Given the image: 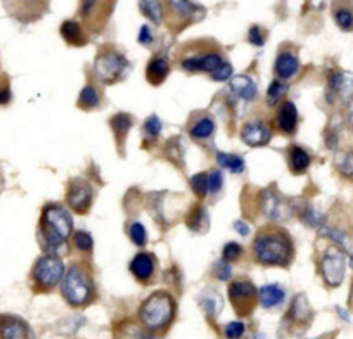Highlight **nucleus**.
Listing matches in <instances>:
<instances>
[{
    "instance_id": "nucleus-1",
    "label": "nucleus",
    "mask_w": 353,
    "mask_h": 339,
    "mask_svg": "<svg viewBox=\"0 0 353 339\" xmlns=\"http://www.w3.org/2000/svg\"><path fill=\"white\" fill-rule=\"evenodd\" d=\"M253 254L265 267H288L294 256L293 240L283 227L267 225L254 237Z\"/></svg>"
},
{
    "instance_id": "nucleus-2",
    "label": "nucleus",
    "mask_w": 353,
    "mask_h": 339,
    "mask_svg": "<svg viewBox=\"0 0 353 339\" xmlns=\"http://www.w3.org/2000/svg\"><path fill=\"white\" fill-rule=\"evenodd\" d=\"M71 230H73V218L66 208L54 203V205H47L42 209L39 237L40 244H42L43 249L49 251V254L56 253L66 243Z\"/></svg>"
},
{
    "instance_id": "nucleus-3",
    "label": "nucleus",
    "mask_w": 353,
    "mask_h": 339,
    "mask_svg": "<svg viewBox=\"0 0 353 339\" xmlns=\"http://www.w3.org/2000/svg\"><path fill=\"white\" fill-rule=\"evenodd\" d=\"M175 300L166 291H156L142 303L139 318L148 332L165 331L175 317Z\"/></svg>"
},
{
    "instance_id": "nucleus-4",
    "label": "nucleus",
    "mask_w": 353,
    "mask_h": 339,
    "mask_svg": "<svg viewBox=\"0 0 353 339\" xmlns=\"http://www.w3.org/2000/svg\"><path fill=\"white\" fill-rule=\"evenodd\" d=\"M63 296L71 307H85V305L92 303L96 296V287H94L92 274L87 267L73 263L66 270V276L63 277Z\"/></svg>"
},
{
    "instance_id": "nucleus-5",
    "label": "nucleus",
    "mask_w": 353,
    "mask_h": 339,
    "mask_svg": "<svg viewBox=\"0 0 353 339\" xmlns=\"http://www.w3.org/2000/svg\"><path fill=\"white\" fill-rule=\"evenodd\" d=\"M130 64L127 57L114 49H103L94 61V73L104 85H113L127 76Z\"/></svg>"
},
{
    "instance_id": "nucleus-6",
    "label": "nucleus",
    "mask_w": 353,
    "mask_h": 339,
    "mask_svg": "<svg viewBox=\"0 0 353 339\" xmlns=\"http://www.w3.org/2000/svg\"><path fill=\"white\" fill-rule=\"evenodd\" d=\"M64 277V263L56 254H43L35 263L32 272L37 291H49L56 287Z\"/></svg>"
},
{
    "instance_id": "nucleus-7",
    "label": "nucleus",
    "mask_w": 353,
    "mask_h": 339,
    "mask_svg": "<svg viewBox=\"0 0 353 339\" xmlns=\"http://www.w3.org/2000/svg\"><path fill=\"white\" fill-rule=\"evenodd\" d=\"M229 300L239 317H248L260 303L258 289L246 279L232 280L229 284Z\"/></svg>"
},
{
    "instance_id": "nucleus-8",
    "label": "nucleus",
    "mask_w": 353,
    "mask_h": 339,
    "mask_svg": "<svg viewBox=\"0 0 353 339\" xmlns=\"http://www.w3.org/2000/svg\"><path fill=\"white\" fill-rule=\"evenodd\" d=\"M346 258L338 246H331L325 249L321 258V274L324 282L329 287H338L345 279Z\"/></svg>"
},
{
    "instance_id": "nucleus-9",
    "label": "nucleus",
    "mask_w": 353,
    "mask_h": 339,
    "mask_svg": "<svg viewBox=\"0 0 353 339\" xmlns=\"http://www.w3.org/2000/svg\"><path fill=\"white\" fill-rule=\"evenodd\" d=\"M68 206H70L73 212L85 215V213L90 209L94 201V191L90 187L87 181L83 178H73L70 182V187H68Z\"/></svg>"
},
{
    "instance_id": "nucleus-10",
    "label": "nucleus",
    "mask_w": 353,
    "mask_h": 339,
    "mask_svg": "<svg viewBox=\"0 0 353 339\" xmlns=\"http://www.w3.org/2000/svg\"><path fill=\"white\" fill-rule=\"evenodd\" d=\"M223 63L225 61H223V57L219 52H215V50H206V52L194 54V56H185L181 64L189 73H198V71L215 73Z\"/></svg>"
},
{
    "instance_id": "nucleus-11",
    "label": "nucleus",
    "mask_w": 353,
    "mask_h": 339,
    "mask_svg": "<svg viewBox=\"0 0 353 339\" xmlns=\"http://www.w3.org/2000/svg\"><path fill=\"white\" fill-rule=\"evenodd\" d=\"M327 97L331 103L345 101L348 103L353 97V73L350 71H334L327 81Z\"/></svg>"
},
{
    "instance_id": "nucleus-12",
    "label": "nucleus",
    "mask_w": 353,
    "mask_h": 339,
    "mask_svg": "<svg viewBox=\"0 0 353 339\" xmlns=\"http://www.w3.org/2000/svg\"><path fill=\"white\" fill-rule=\"evenodd\" d=\"M0 339H35V336L23 318L0 315Z\"/></svg>"
},
{
    "instance_id": "nucleus-13",
    "label": "nucleus",
    "mask_w": 353,
    "mask_h": 339,
    "mask_svg": "<svg viewBox=\"0 0 353 339\" xmlns=\"http://www.w3.org/2000/svg\"><path fill=\"white\" fill-rule=\"evenodd\" d=\"M272 138V130L265 121L253 120L248 121L241 130V141L244 144L251 145V147H260V145H267Z\"/></svg>"
},
{
    "instance_id": "nucleus-14",
    "label": "nucleus",
    "mask_w": 353,
    "mask_h": 339,
    "mask_svg": "<svg viewBox=\"0 0 353 339\" xmlns=\"http://www.w3.org/2000/svg\"><path fill=\"white\" fill-rule=\"evenodd\" d=\"M312 317H314V311H312L310 305H308L307 296H305V294H298V296L291 301V307L290 310H288L284 320H286V324H290L291 329H300L310 324Z\"/></svg>"
},
{
    "instance_id": "nucleus-15",
    "label": "nucleus",
    "mask_w": 353,
    "mask_h": 339,
    "mask_svg": "<svg viewBox=\"0 0 353 339\" xmlns=\"http://www.w3.org/2000/svg\"><path fill=\"white\" fill-rule=\"evenodd\" d=\"M276 125L283 134H294L298 128V110L291 101H284L276 114Z\"/></svg>"
},
{
    "instance_id": "nucleus-16",
    "label": "nucleus",
    "mask_w": 353,
    "mask_h": 339,
    "mask_svg": "<svg viewBox=\"0 0 353 339\" xmlns=\"http://www.w3.org/2000/svg\"><path fill=\"white\" fill-rule=\"evenodd\" d=\"M156 262L154 256L149 253H139L135 254V258L130 263V272L134 274L135 279L141 282H149L151 277L154 276Z\"/></svg>"
},
{
    "instance_id": "nucleus-17",
    "label": "nucleus",
    "mask_w": 353,
    "mask_h": 339,
    "mask_svg": "<svg viewBox=\"0 0 353 339\" xmlns=\"http://www.w3.org/2000/svg\"><path fill=\"white\" fill-rule=\"evenodd\" d=\"M276 74L281 78V80H290V78L296 76L298 71H300V61L294 56L293 52H281L276 59Z\"/></svg>"
},
{
    "instance_id": "nucleus-18",
    "label": "nucleus",
    "mask_w": 353,
    "mask_h": 339,
    "mask_svg": "<svg viewBox=\"0 0 353 339\" xmlns=\"http://www.w3.org/2000/svg\"><path fill=\"white\" fill-rule=\"evenodd\" d=\"M229 89L234 96L241 97L244 101H253L258 94L256 83L250 76H246V74H237V76H234L229 83Z\"/></svg>"
},
{
    "instance_id": "nucleus-19",
    "label": "nucleus",
    "mask_w": 353,
    "mask_h": 339,
    "mask_svg": "<svg viewBox=\"0 0 353 339\" xmlns=\"http://www.w3.org/2000/svg\"><path fill=\"white\" fill-rule=\"evenodd\" d=\"M263 212L270 220H276V222H281L290 215V209H288L284 199H281L277 194H272V192H265Z\"/></svg>"
},
{
    "instance_id": "nucleus-20",
    "label": "nucleus",
    "mask_w": 353,
    "mask_h": 339,
    "mask_svg": "<svg viewBox=\"0 0 353 339\" xmlns=\"http://www.w3.org/2000/svg\"><path fill=\"white\" fill-rule=\"evenodd\" d=\"M111 128H113V134L117 137L118 142V149L123 152V145H125V138H127L128 132H130L132 125H134V120H132L130 114L127 113H118L114 114L113 118L110 120Z\"/></svg>"
},
{
    "instance_id": "nucleus-21",
    "label": "nucleus",
    "mask_w": 353,
    "mask_h": 339,
    "mask_svg": "<svg viewBox=\"0 0 353 339\" xmlns=\"http://www.w3.org/2000/svg\"><path fill=\"white\" fill-rule=\"evenodd\" d=\"M61 35L70 45H85L88 40L87 33L81 28L80 23L73 21V19H68L61 25Z\"/></svg>"
},
{
    "instance_id": "nucleus-22",
    "label": "nucleus",
    "mask_w": 353,
    "mask_h": 339,
    "mask_svg": "<svg viewBox=\"0 0 353 339\" xmlns=\"http://www.w3.org/2000/svg\"><path fill=\"white\" fill-rule=\"evenodd\" d=\"M284 289L279 284H267V286L261 287L258 291V298H260V303L263 308H274L279 307L284 301Z\"/></svg>"
},
{
    "instance_id": "nucleus-23",
    "label": "nucleus",
    "mask_w": 353,
    "mask_h": 339,
    "mask_svg": "<svg viewBox=\"0 0 353 339\" xmlns=\"http://www.w3.org/2000/svg\"><path fill=\"white\" fill-rule=\"evenodd\" d=\"M114 339H149V332L137 322L125 320L114 329Z\"/></svg>"
},
{
    "instance_id": "nucleus-24",
    "label": "nucleus",
    "mask_w": 353,
    "mask_h": 339,
    "mask_svg": "<svg viewBox=\"0 0 353 339\" xmlns=\"http://www.w3.org/2000/svg\"><path fill=\"white\" fill-rule=\"evenodd\" d=\"M288 158H290V168L293 174L300 175L305 174L310 166V156L305 149H301L300 145H291L290 151H288Z\"/></svg>"
},
{
    "instance_id": "nucleus-25",
    "label": "nucleus",
    "mask_w": 353,
    "mask_h": 339,
    "mask_svg": "<svg viewBox=\"0 0 353 339\" xmlns=\"http://www.w3.org/2000/svg\"><path fill=\"white\" fill-rule=\"evenodd\" d=\"M170 73V64L165 57H154L151 63L148 64V71H145V76L151 81L152 85H159L166 80Z\"/></svg>"
},
{
    "instance_id": "nucleus-26",
    "label": "nucleus",
    "mask_w": 353,
    "mask_h": 339,
    "mask_svg": "<svg viewBox=\"0 0 353 339\" xmlns=\"http://www.w3.org/2000/svg\"><path fill=\"white\" fill-rule=\"evenodd\" d=\"M185 223H188L189 229L192 230V232H198V234H203L208 230V223H210V216H208V212H206V208H203V206H194V208L189 212L188 218H185Z\"/></svg>"
},
{
    "instance_id": "nucleus-27",
    "label": "nucleus",
    "mask_w": 353,
    "mask_h": 339,
    "mask_svg": "<svg viewBox=\"0 0 353 339\" xmlns=\"http://www.w3.org/2000/svg\"><path fill=\"white\" fill-rule=\"evenodd\" d=\"M332 16L343 32H353V4H336L332 8Z\"/></svg>"
},
{
    "instance_id": "nucleus-28",
    "label": "nucleus",
    "mask_w": 353,
    "mask_h": 339,
    "mask_svg": "<svg viewBox=\"0 0 353 339\" xmlns=\"http://www.w3.org/2000/svg\"><path fill=\"white\" fill-rule=\"evenodd\" d=\"M215 132V121L210 114H203L198 120H194L189 127V134L194 138H208Z\"/></svg>"
},
{
    "instance_id": "nucleus-29",
    "label": "nucleus",
    "mask_w": 353,
    "mask_h": 339,
    "mask_svg": "<svg viewBox=\"0 0 353 339\" xmlns=\"http://www.w3.org/2000/svg\"><path fill=\"white\" fill-rule=\"evenodd\" d=\"M199 301H201V307L210 317H215L216 314H220L222 310V298L220 294H216L215 291H203V294L199 296Z\"/></svg>"
},
{
    "instance_id": "nucleus-30",
    "label": "nucleus",
    "mask_w": 353,
    "mask_h": 339,
    "mask_svg": "<svg viewBox=\"0 0 353 339\" xmlns=\"http://www.w3.org/2000/svg\"><path fill=\"white\" fill-rule=\"evenodd\" d=\"M216 163L222 168H229L232 174H243L246 165L244 159L237 154H225V152H216Z\"/></svg>"
},
{
    "instance_id": "nucleus-31",
    "label": "nucleus",
    "mask_w": 353,
    "mask_h": 339,
    "mask_svg": "<svg viewBox=\"0 0 353 339\" xmlns=\"http://www.w3.org/2000/svg\"><path fill=\"white\" fill-rule=\"evenodd\" d=\"M334 166L343 177L353 181V149H350V151H345V152H339L334 159Z\"/></svg>"
},
{
    "instance_id": "nucleus-32",
    "label": "nucleus",
    "mask_w": 353,
    "mask_h": 339,
    "mask_svg": "<svg viewBox=\"0 0 353 339\" xmlns=\"http://www.w3.org/2000/svg\"><path fill=\"white\" fill-rule=\"evenodd\" d=\"M78 106L81 110H92V107L99 106V94L92 85H85L83 90L80 92V97H78Z\"/></svg>"
},
{
    "instance_id": "nucleus-33",
    "label": "nucleus",
    "mask_w": 353,
    "mask_h": 339,
    "mask_svg": "<svg viewBox=\"0 0 353 339\" xmlns=\"http://www.w3.org/2000/svg\"><path fill=\"white\" fill-rule=\"evenodd\" d=\"M288 90H290L288 83H284V81L281 80H274L272 83H270L269 90H267V103H269L270 106H274V104H277L284 96H286Z\"/></svg>"
},
{
    "instance_id": "nucleus-34",
    "label": "nucleus",
    "mask_w": 353,
    "mask_h": 339,
    "mask_svg": "<svg viewBox=\"0 0 353 339\" xmlns=\"http://www.w3.org/2000/svg\"><path fill=\"white\" fill-rule=\"evenodd\" d=\"M139 9L151 19L152 23L159 25L161 23V16H163V4L161 2H141L139 4Z\"/></svg>"
},
{
    "instance_id": "nucleus-35",
    "label": "nucleus",
    "mask_w": 353,
    "mask_h": 339,
    "mask_svg": "<svg viewBox=\"0 0 353 339\" xmlns=\"http://www.w3.org/2000/svg\"><path fill=\"white\" fill-rule=\"evenodd\" d=\"M191 189L199 199L206 198L208 194V175L206 174H196L191 177Z\"/></svg>"
},
{
    "instance_id": "nucleus-36",
    "label": "nucleus",
    "mask_w": 353,
    "mask_h": 339,
    "mask_svg": "<svg viewBox=\"0 0 353 339\" xmlns=\"http://www.w3.org/2000/svg\"><path fill=\"white\" fill-rule=\"evenodd\" d=\"M300 218L310 227H319V225H322V222H324V215H322L321 212H317V209L310 208V206H307V208L301 209Z\"/></svg>"
},
{
    "instance_id": "nucleus-37",
    "label": "nucleus",
    "mask_w": 353,
    "mask_h": 339,
    "mask_svg": "<svg viewBox=\"0 0 353 339\" xmlns=\"http://www.w3.org/2000/svg\"><path fill=\"white\" fill-rule=\"evenodd\" d=\"M321 236H325V237H329V239L334 240V243L338 244L339 249H341V247L348 246V239H346V234L341 232V230H338V229L324 227V229H321Z\"/></svg>"
},
{
    "instance_id": "nucleus-38",
    "label": "nucleus",
    "mask_w": 353,
    "mask_h": 339,
    "mask_svg": "<svg viewBox=\"0 0 353 339\" xmlns=\"http://www.w3.org/2000/svg\"><path fill=\"white\" fill-rule=\"evenodd\" d=\"M128 234H130V239H132V243L135 244V246H144L145 240H148V236H145V229H144V225H142L141 222L132 223Z\"/></svg>"
},
{
    "instance_id": "nucleus-39",
    "label": "nucleus",
    "mask_w": 353,
    "mask_h": 339,
    "mask_svg": "<svg viewBox=\"0 0 353 339\" xmlns=\"http://www.w3.org/2000/svg\"><path fill=\"white\" fill-rule=\"evenodd\" d=\"M246 332V325L243 322H229V324L223 327V336L225 339H241Z\"/></svg>"
},
{
    "instance_id": "nucleus-40",
    "label": "nucleus",
    "mask_w": 353,
    "mask_h": 339,
    "mask_svg": "<svg viewBox=\"0 0 353 339\" xmlns=\"http://www.w3.org/2000/svg\"><path fill=\"white\" fill-rule=\"evenodd\" d=\"M74 246H77L80 251H85V253L92 251V247H94L92 236L87 232H83V230H78V232L74 234Z\"/></svg>"
},
{
    "instance_id": "nucleus-41",
    "label": "nucleus",
    "mask_w": 353,
    "mask_h": 339,
    "mask_svg": "<svg viewBox=\"0 0 353 339\" xmlns=\"http://www.w3.org/2000/svg\"><path fill=\"white\" fill-rule=\"evenodd\" d=\"M161 127L163 125L161 121H159V118L156 116V114H152V116H149L148 120H145L144 132L149 138H156L159 134H161Z\"/></svg>"
},
{
    "instance_id": "nucleus-42",
    "label": "nucleus",
    "mask_w": 353,
    "mask_h": 339,
    "mask_svg": "<svg viewBox=\"0 0 353 339\" xmlns=\"http://www.w3.org/2000/svg\"><path fill=\"white\" fill-rule=\"evenodd\" d=\"M241 254H243V247H241L237 243H229V244H225V247H223L222 260H223V262H227V263L236 262Z\"/></svg>"
},
{
    "instance_id": "nucleus-43",
    "label": "nucleus",
    "mask_w": 353,
    "mask_h": 339,
    "mask_svg": "<svg viewBox=\"0 0 353 339\" xmlns=\"http://www.w3.org/2000/svg\"><path fill=\"white\" fill-rule=\"evenodd\" d=\"M213 272H215V276L219 277L220 280H229L230 276H232V269H230L229 263L223 262V260H220V262L215 263Z\"/></svg>"
},
{
    "instance_id": "nucleus-44",
    "label": "nucleus",
    "mask_w": 353,
    "mask_h": 339,
    "mask_svg": "<svg viewBox=\"0 0 353 339\" xmlns=\"http://www.w3.org/2000/svg\"><path fill=\"white\" fill-rule=\"evenodd\" d=\"M222 182H223V175L220 170H213L212 174L208 175V191L212 192H219L222 189Z\"/></svg>"
},
{
    "instance_id": "nucleus-45",
    "label": "nucleus",
    "mask_w": 353,
    "mask_h": 339,
    "mask_svg": "<svg viewBox=\"0 0 353 339\" xmlns=\"http://www.w3.org/2000/svg\"><path fill=\"white\" fill-rule=\"evenodd\" d=\"M212 76H213V80H216V81L227 80V78L232 76V66H230V64L225 61V63H223L222 66L215 71V73H212Z\"/></svg>"
},
{
    "instance_id": "nucleus-46",
    "label": "nucleus",
    "mask_w": 353,
    "mask_h": 339,
    "mask_svg": "<svg viewBox=\"0 0 353 339\" xmlns=\"http://www.w3.org/2000/svg\"><path fill=\"white\" fill-rule=\"evenodd\" d=\"M260 30L261 28H258V26H253V28L250 30V33H248V40H250V43H253V45L256 47L263 45V35H261Z\"/></svg>"
},
{
    "instance_id": "nucleus-47",
    "label": "nucleus",
    "mask_w": 353,
    "mask_h": 339,
    "mask_svg": "<svg viewBox=\"0 0 353 339\" xmlns=\"http://www.w3.org/2000/svg\"><path fill=\"white\" fill-rule=\"evenodd\" d=\"M139 42H141L142 45H149V43L152 42V32L149 26H142L141 28V33H139Z\"/></svg>"
},
{
    "instance_id": "nucleus-48",
    "label": "nucleus",
    "mask_w": 353,
    "mask_h": 339,
    "mask_svg": "<svg viewBox=\"0 0 353 339\" xmlns=\"http://www.w3.org/2000/svg\"><path fill=\"white\" fill-rule=\"evenodd\" d=\"M346 120H348L350 128L353 130V97L346 103Z\"/></svg>"
},
{
    "instance_id": "nucleus-49",
    "label": "nucleus",
    "mask_w": 353,
    "mask_h": 339,
    "mask_svg": "<svg viewBox=\"0 0 353 339\" xmlns=\"http://www.w3.org/2000/svg\"><path fill=\"white\" fill-rule=\"evenodd\" d=\"M234 229H236L243 237H246L248 234H250V227H248L244 222H241V220H237V222L234 223Z\"/></svg>"
},
{
    "instance_id": "nucleus-50",
    "label": "nucleus",
    "mask_w": 353,
    "mask_h": 339,
    "mask_svg": "<svg viewBox=\"0 0 353 339\" xmlns=\"http://www.w3.org/2000/svg\"><path fill=\"white\" fill-rule=\"evenodd\" d=\"M336 310H338V314L341 315L343 318H345V322H350V317H348V314H346L345 310H341V308H336Z\"/></svg>"
},
{
    "instance_id": "nucleus-51",
    "label": "nucleus",
    "mask_w": 353,
    "mask_h": 339,
    "mask_svg": "<svg viewBox=\"0 0 353 339\" xmlns=\"http://www.w3.org/2000/svg\"><path fill=\"white\" fill-rule=\"evenodd\" d=\"M348 263H350V267H352V269H353V253H350V256H348Z\"/></svg>"
}]
</instances>
